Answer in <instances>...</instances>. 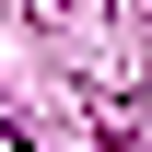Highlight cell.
<instances>
[{"instance_id": "1", "label": "cell", "mask_w": 152, "mask_h": 152, "mask_svg": "<svg viewBox=\"0 0 152 152\" xmlns=\"http://www.w3.org/2000/svg\"><path fill=\"white\" fill-rule=\"evenodd\" d=\"M0 152H23V140H12V129H0Z\"/></svg>"}]
</instances>
